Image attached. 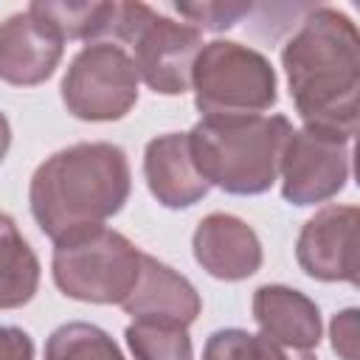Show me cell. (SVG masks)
I'll return each instance as SVG.
<instances>
[{
    "instance_id": "7c38bea8",
    "label": "cell",
    "mask_w": 360,
    "mask_h": 360,
    "mask_svg": "<svg viewBox=\"0 0 360 360\" xmlns=\"http://www.w3.org/2000/svg\"><path fill=\"white\" fill-rule=\"evenodd\" d=\"M121 307L127 315H132V321L169 323V326L188 329V323L197 321L202 301L186 276L174 273L169 264L143 253L138 284Z\"/></svg>"
},
{
    "instance_id": "7a4b0ae2",
    "label": "cell",
    "mask_w": 360,
    "mask_h": 360,
    "mask_svg": "<svg viewBox=\"0 0 360 360\" xmlns=\"http://www.w3.org/2000/svg\"><path fill=\"white\" fill-rule=\"evenodd\" d=\"M129 188L132 174L121 146L107 141L73 143L37 166L28 202L42 233L56 242L118 214Z\"/></svg>"
},
{
    "instance_id": "d6986e66",
    "label": "cell",
    "mask_w": 360,
    "mask_h": 360,
    "mask_svg": "<svg viewBox=\"0 0 360 360\" xmlns=\"http://www.w3.org/2000/svg\"><path fill=\"white\" fill-rule=\"evenodd\" d=\"M124 338L135 360H194L191 338L183 326L132 321Z\"/></svg>"
},
{
    "instance_id": "44dd1931",
    "label": "cell",
    "mask_w": 360,
    "mask_h": 360,
    "mask_svg": "<svg viewBox=\"0 0 360 360\" xmlns=\"http://www.w3.org/2000/svg\"><path fill=\"white\" fill-rule=\"evenodd\" d=\"M357 309H343L332 318L329 335H332V349L343 360H357Z\"/></svg>"
},
{
    "instance_id": "7402d4cb",
    "label": "cell",
    "mask_w": 360,
    "mask_h": 360,
    "mask_svg": "<svg viewBox=\"0 0 360 360\" xmlns=\"http://www.w3.org/2000/svg\"><path fill=\"white\" fill-rule=\"evenodd\" d=\"M0 360H34V343L28 332L17 326H0Z\"/></svg>"
},
{
    "instance_id": "30bf717a",
    "label": "cell",
    "mask_w": 360,
    "mask_h": 360,
    "mask_svg": "<svg viewBox=\"0 0 360 360\" xmlns=\"http://www.w3.org/2000/svg\"><path fill=\"white\" fill-rule=\"evenodd\" d=\"M65 39L39 14L20 11L0 22V82L34 87L53 76Z\"/></svg>"
},
{
    "instance_id": "5bb4252c",
    "label": "cell",
    "mask_w": 360,
    "mask_h": 360,
    "mask_svg": "<svg viewBox=\"0 0 360 360\" xmlns=\"http://www.w3.org/2000/svg\"><path fill=\"white\" fill-rule=\"evenodd\" d=\"M253 318L270 340L312 352L321 343V309L301 290L284 284H264L253 292Z\"/></svg>"
},
{
    "instance_id": "ffe728a7",
    "label": "cell",
    "mask_w": 360,
    "mask_h": 360,
    "mask_svg": "<svg viewBox=\"0 0 360 360\" xmlns=\"http://www.w3.org/2000/svg\"><path fill=\"white\" fill-rule=\"evenodd\" d=\"M177 11L188 17L194 28L222 31L236 25L245 14H250V3H177Z\"/></svg>"
},
{
    "instance_id": "603a6c76",
    "label": "cell",
    "mask_w": 360,
    "mask_h": 360,
    "mask_svg": "<svg viewBox=\"0 0 360 360\" xmlns=\"http://www.w3.org/2000/svg\"><path fill=\"white\" fill-rule=\"evenodd\" d=\"M8 146H11V127H8V118L0 112V163L8 152Z\"/></svg>"
},
{
    "instance_id": "5b68a950",
    "label": "cell",
    "mask_w": 360,
    "mask_h": 360,
    "mask_svg": "<svg viewBox=\"0 0 360 360\" xmlns=\"http://www.w3.org/2000/svg\"><path fill=\"white\" fill-rule=\"evenodd\" d=\"M191 90L202 118L262 115L278 98L270 59L231 39H214L200 48L191 70Z\"/></svg>"
},
{
    "instance_id": "6da1fadb",
    "label": "cell",
    "mask_w": 360,
    "mask_h": 360,
    "mask_svg": "<svg viewBox=\"0 0 360 360\" xmlns=\"http://www.w3.org/2000/svg\"><path fill=\"white\" fill-rule=\"evenodd\" d=\"M292 104L304 127L354 138L360 98V37L349 14L321 6L281 51Z\"/></svg>"
},
{
    "instance_id": "ac0fdd59",
    "label": "cell",
    "mask_w": 360,
    "mask_h": 360,
    "mask_svg": "<svg viewBox=\"0 0 360 360\" xmlns=\"http://www.w3.org/2000/svg\"><path fill=\"white\" fill-rule=\"evenodd\" d=\"M202 360H315L312 352L287 349L267 335L245 329H219L205 340Z\"/></svg>"
},
{
    "instance_id": "277c9868",
    "label": "cell",
    "mask_w": 360,
    "mask_h": 360,
    "mask_svg": "<svg viewBox=\"0 0 360 360\" xmlns=\"http://www.w3.org/2000/svg\"><path fill=\"white\" fill-rule=\"evenodd\" d=\"M56 287L84 304H124L141 276L143 253L107 225L79 228L53 242Z\"/></svg>"
},
{
    "instance_id": "2e32d148",
    "label": "cell",
    "mask_w": 360,
    "mask_h": 360,
    "mask_svg": "<svg viewBox=\"0 0 360 360\" xmlns=\"http://www.w3.org/2000/svg\"><path fill=\"white\" fill-rule=\"evenodd\" d=\"M34 14H39L45 22H51L62 39H98L104 34H112L115 25V8L118 3H48L37 0L28 6Z\"/></svg>"
},
{
    "instance_id": "8fae6325",
    "label": "cell",
    "mask_w": 360,
    "mask_h": 360,
    "mask_svg": "<svg viewBox=\"0 0 360 360\" xmlns=\"http://www.w3.org/2000/svg\"><path fill=\"white\" fill-rule=\"evenodd\" d=\"M197 264L222 281H242L262 267L256 231L233 214H208L191 236Z\"/></svg>"
},
{
    "instance_id": "9a60e30c",
    "label": "cell",
    "mask_w": 360,
    "mask_h": 360,
    "mask_svg": "<svg viewBox=\"0 0 360 360\" xmlns=\"http://www.w3.org/2000/svg\"><path fill=\"white\" fill-rule=\"evenodd\" d=\"M39 287V262L17 222L0 211V309L25 307Z\"/></svg>"
},
{
    "instance_id": "ba28073f",
    "label": "cell",
    "mask_w": 360,
    "mask_h": 360,
    "mask_svg": "<svg viewBox=\"0 0 360 360\" xmlns=\"http://www.w3.org/2000/svg\"><path fill=\"white\" fill-rule=\"evenodd\" d=\"M352 172V138L301 127L281 155V197L292 205H315L343 191Z\"/></svg>"
},
{
    "instance_id": "3957f363",
    "label": "cell",
    "mask_w": 360,
    "mask_h": 360,
    "mask_svg": "<svg viewBox=\"0 0 360 360\" xmlns=\"http://www.w3.org/2000/svg\"><path fill=\"white\" fill-rule=\"evenodd\" d=\"M290 135L284 115H208L191 127L188 149L208 186L248 197L278 180Z\"/></svg>"
},
{
    "instance_id": "52a82bcc",
    "label": "cell",
    "mask_w": 360,
    "mask_h": 360,
    "mask_svg": "<svg viewBox=\"0 0 360 360\" xmlns=\"http://www.w3.org/2000/svg\"><path fill=\"white\" fill-rule=\"evenodd\" d=\"M138 70L115 42L84 45L62 79V101L82 121H118L138 101Z\"/></svg>"
},
{
    "instance_id": "9c48e42d",
    "label": "cell",
    "mask_w": 360,
    "mask_h": 360,
    "mask_svg": "<svg viewBox=\"0 0 360 360\" xmlns=\"http://www.w3.org/2000/svg\"><path fill=\"white\" fill-rule=\"evenodd\" d=\"M357 208L326 205L298 233L295 259L309 278L318 281H349L357 284Z\"/></svg>"
},
{
    "instance_id": "4fadbf2b",
    "label": "cell",
    "mask_w": 360,
    "mask_h": 360,
    "mask_svg": "<svg viewBox=\"0 0 360 360\" xmlns=\"http://www.w3.org/2000/svg\"><path fill=\"white\" fill-rule=\"evenodd\" d=\"M143 177L152 197L163 208H188L211 188L194 166L188 132H166L152 138L143 152Z\"/></svg>"
},
{
    "instance_id": "8992f818",
    "label": "cell",
    "mask_w": 360,
    "mask_h": 360,
    "mask_svg": "<svg viewBox=\"0 0 360 360\" xmlns=\"http://www.w3.org/2000/svg\"><path fill=\"white\" fill-rule=\"evenodd\" d=\"M112 37L132 45L138 79L160 96L191 90L194 59L202 48V31L191 22H177L143 3H118Z\"/></svg>"
},
{
    "instance_id": "e0dca14e",
    "label": "cell",
    "mask_w": 360,
    "mask_h": 360,
    "mask_svg": "<svg viewBox=\"0 0 360 360\" xmlns=\"http://www.w3.org/2000/svg\"><path fill=\"white\" fill-rule=\"evenodd\" d=\"M45 360H124V354L101 326L70 321L51 332Z\"/></svg>"
}]
</instances>
